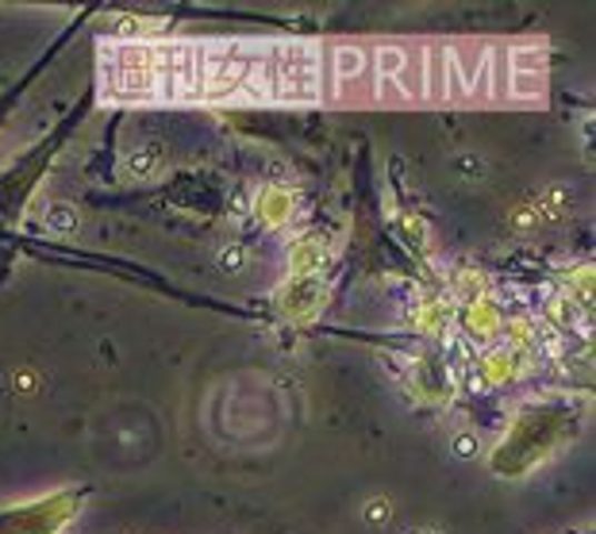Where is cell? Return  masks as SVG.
<instances>
[{
    "instance_id": "cell-1",
    "label": "cell",
    "mask_w": 596,
    "mask_h": 534,
    "mask_svg": "<svg viewBox=\"0 0 596 534\" xmlns=\"http://www.w3.org/2000/svg\"><path fill=\"white\" fill-rule=\"evenodd\" d=\"M162 165H166V147L162 143H142V147L131 150V158H128L131 178H155Z\"/></svg>"
},
{
    "instance_id": "cell-2",
    "label": "cell",
    "mask_w": 596,
    "mask_h": 534,
    "mask_svg": "<svg viewBox=\"0 0 596 534\" xmlns=\"http://www.w3.org/2000/svg\"><path fill=\"white\" fill-rule=\"evenodd\" d=\"M316 304H320V289H316L312 278H300L297 285H292L289 296H285L289 315H297V308H300V315H308V312H316Z\"/></svg>"
},
{
    "instance_id": "cell-3",
    "label": "cell",
    "mask_w": 596,
    "mask_h": 534,
    "mask_svg": "<svg viewBox=\"0 0 596 534\" xmlns=\"http://www.w3.org/2000/svg\"><path fill=\"white\" fill-rule=\"evenodd\" d=\"M258 212H262V220L266 223H285L289 220V212H292V197L289 193H281V189H270V193L262 197V204H258Z\"/></svg>"
},
{
    "instance_id": "cell-4",
    "label": "cell",
    "mask_w": 596,
    "mask_h": 534,
    "mask_svg": "<svg viewBox=\"0 0 596 534\" xmlns=\"http://www.w3.org/2000/svg\"><path fill=\"white\" fill-rule=\"evenodd\" d=\"M377 70H381V89L389 85V78L405 73V50L400 47H381L377 50Z\"/></svg>"
},
{
    "instance_id": "cell-5",
    "label": "cell",
    "mask_w": 596,
    "mask_h": 534,
    "mask_svg": "<svg viewBox=\"0 0 596 534\" xmlns=\"http://www.w3.org/2000/svg\"><path fill=\"white\" fill-rule=\"evenodd\" d=\"M78 208L73 204H50L47 208V228L50 231H62V235H70V231H78Z\"/></svg>"
},
{
    "instance_id": "cell-6",
    "label": "cell",
    "mask_w": 596,
    "mask_h": 534,
    "mask_svg": "<svg viewBox=\"0 0 596 534\" xmlns=\"http://www.w3.org/2000/svg\"><path fill=\"white\" fill-rule=\"evenodd\" d=\"M355 73H362V50L355 47H339V78L350 81Z\"/></svg>"
},
{
    "instance_id": "cell-7",
    "label": "cell",
    "mask_w": 596,
    "mask_h": 534,
    "mask_svg": "<svg viewBox=\"0 0 596 534\" xmlns=\"http://www.w3.org/2000/svg\"><path fill=\"white\" fill-rule=\"evenodd\" d=\"M511 89H516V93L543 97L547 93V78H543V73H516V78H511Z\"/></svg>"
},
{
    "instance_id": "cell-8",
    "label": "cell",
    "mask_w": 596,
    "mask_h": 534,
    "mask_svg": "<svg viewBox=\"0 0 596 534\" xmlns=\"http://www.w3.org/2000/svg\"><path fill=\"white\" fill-rule=\"evenodd\" d=\"M320 262H324V254L316 246H297V250H292V270H297V273L316 270Z\"/></svg>"
},
{
    "instance_id": "cell-9",
    "label": "cell",
    "mask_w": 596,
    "mask_h": 534,
    "mask_svg": "<svg viewBox=\"0 0 596 534\" xmlns=\"http://www.w3.org/2000/svg\"><path fill=\"white\" fill-rule=\"evenodd\" d=\"M474 331H493L497 328V315H493V304H474Z\"/></svg>"
},
{
    "instance_id": "cell-10",
    "label": "cell",
    "mask_w": 596,
    "mask_h": 534,
    "mask_svg": "<svg viewBox=\"0 0 596 534\" xmlns=\"http://www.w3.org/2000/svg\"><path fill=\"white\" fill-rule=\"evenodd\" d=\"M242 262H247V254H242V246H228V254H224V265H228V270H239Z\"/></svg>"
}]
</instances>
